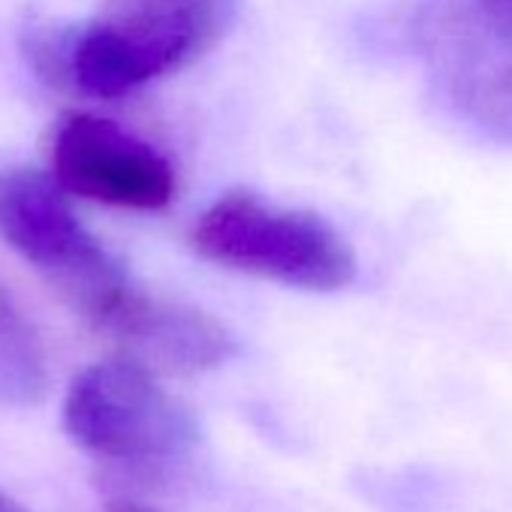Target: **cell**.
Listing matches in <instances>:
<instances>
[{
    "instance_id": "cell-1",
    "label": "cell",
    "mask_w": 512,
    "mask_h": 512,
    "mask_svg": "<svg viewBox=\"0 0 512 512\" xmlns=\"http://www.w3.org/2000/svg\"><path fill=\"white\" fill-rule=\"evenodd\" d=\"M238 0H106L52 58L82 94L115 100L205 58L232 28Z\"/></svg>"
},
{
    "instance_id": "cell-8",
    "label": "cell",
    "mask_w": 512,
    "mask_h": 512,
    "mask_svg": "<svg viewBox=\"0 0 512 512\" xmlns=\"http://www.w3.org/2000/svg\"><path fill=\"white\" fill-rule=\"evenodd\" d=\"M49 380L46 344L28 311L0 281V404L31 407L46 398Z\"/></svg>"
},
{
    "instance_id": "cell-5",
    "label": "cell",
    "mask_w": 512,
    "mask_h": 512,
    "mask_svg": "<svg viewBox=\"0 0 512 512\" xmlns=\"http://www.w3.org/2000/svg\"><path fill=\"white\" fill-rule=\"evenodd\" d=\"M64 428L85 452L142 467L178 461L196 446L190 410L127 356L97 362L73 380Z\"/></svg>"
},
{
    "instance_id": "cell-6",
    "label": "cell",
    "mask_w": 512,
    "mask_h": 512,
    "mask_svg": "<svg viewBox=\"0 0 512 512\" xmlns=\"http://www.w3.org/2000/svg\"><path fill=\"white\" fill-rule=\"evenodd\" d=\"M52 175L79 199L127 211H160L178 190L172 163L154 145L91 112H73L58 124Z\"/></svg>"
},
{
    "instance_id": "cell-11",
    "label": "cell",
    "mask_w": 512,
    "mask_h": 512,
    "mask_svg": "<svg viewBox=\"0 0 512 512\" xmlns=\"http://www.w3.org/2000/svg\"><path fill=\"white\" fill-rule=\"evenodd\" d=\"M497 4H503V7H509V10H512V0H497Z\"/></svg>"
},
{
    "instance_id": "cell-7",
    "label": "cell",
    "mask_w": 512,
    "mask_h": 512,
    "mask_svg": "<svg viewBox=\"0 0 512 512\" xmlns=\"http://www.w3.org/2000/svg\"><path fill=\"white\" fill-rule=\"evenodd\" d=\"M109 341L121 347L127 359L151 368L154 374H202L220 368L235 356V335L211 314L133 290L115 317L103 326Z\"/></svg>"
},
{
    "instance_id": "cell-9",
    "label": "cell",
    "mask_w": 512,
    "mask_h": 512,
    "mask_svg": "<svg viewBox=\"0 0 512 512\" xmlns=\"http://www.w3.org/2000/svg\"><path fill=\"white\" fill-rule=\"evenodd\" d=\"M109 512H160L154 506H145V503H133V500H124V503H115Z\"/></svg>"
},
{
    "instance_id": "cell-10",
    "label": "cell",
    "mask_w": 512,
    "mask_h": 512,
    "mask_svg": "<svg viewBox=\"0 0 512 512\" xmlns=\"http://www.w3.org/2000/svg\"><path fill=\"white\" fill-rule=\"evenodd\" d=\"M0 512H28L16 497H10L4 488H0Z\"/></svg>"
},
{
    "instance_id": "cell-3",
    "label": "cell",
    "mask_w": 512,
    "mask_h": 512,
    "mask_svg": "<svg viewBox=\"0 0 512 512\" xmlns=\"http://www.w3.org/2000/svg\"><path fill=\"white\" fill-rule=\"evenodd\" d=\"M64 193L34 166L0 169V238L100 332L136 284Z\"/></svg>"
},
{
    "instance_id": "cell-4",
    "label": "cell",
    "mask_w": 512,
    "mask_h": 512,
    "mask_svg": "<svg viewBox=\"0 0 512 512\" xmlns=\"http://www.w3.org/2000/svg\"><path fill=\"white\" fill-rule=\"evenodd\" d=\"M413 43L443 103L512 148V10L497 0H425Z\"/></svg>"
},
{
    "instance_id": "cell-2",
    "label": "cell",
    "mask_w": 512,
    "mask_h": 512,
    "mask_svg": "<svg viewBox=\"0 0 512 512\" xmlns=\"http://www.w3.org/2000/svg\"><path fill=\"white\" fill-rule=\"evenodd\" d=\"M202 260L308 293H335L356 281L350 241L320 214L278 208L250 190L217 196L193 223Z\"/></svg>"
}]
</instances>
